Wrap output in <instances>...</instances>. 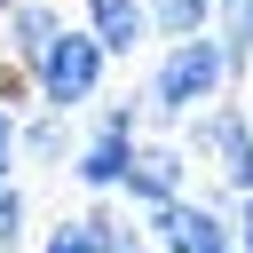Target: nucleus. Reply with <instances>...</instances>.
Listing matches in <instances>:
<instances>
[{
	"label": "nucleus",
	"instance_id": "nucleus-13",
	"mask_svg": "<svg viewBox=\"0 0 253 253\" xmlns=\"http://www.w3.org/2000/svg\"><path fill=\"white\" fill-rule=\"evenodd\" d=\"M40 253H103V245H95V229H87L79 213H71V221L55 213V221H47V237H40Z\"/></svg>",
	"mask_w": 253,
	"mask_h": 253
},
{
	"label": "nucleus",
	"instance_id": "nucleus-1",
	"mask_svg": "<svg viewBox=\"0 0 253 253\" xmlns=\"http://www.w3.org/2000/svg\"><path fill=\"white\" fill-rule=\"evenodd\" d=\"M229 55H221V40L206 32V40H166L158 47V63H150V79H142V126H182V119H198V111H213L221 95H229Z\"/></svg>",
	"mask_w": 253,
	"mask_h": 253
},
{
	"label": "nucleus",
	"instance_id": "nucleus-6",
	"mask_svg": "<svg viewBox=\"0 0 253 253\" xmlns=\"http://www.w3.org/2000/svg\"><path fill=\"white\" fill-rule=\"evenodd\" d=\"M119 198H126V206H142V213H158V206L190 198V158H182V142H174V134H142V142H134V158H126Z\"/></svg>",
	"mask_w": 253,
	"mask_h": 253
},
{
	"label": "nucleus",
	"instance_id": "nucleus-15",
	"mask_svg": "<svg viewBox=\"0 0 253 253\" xmlns=\"http://www.w3.org/2000/svg\"><path fill=\"white\" fill-rule=\"evenodd\" d=\"M95 245H103V253H158V245H150V237H142V229H126V221H119V229H111V237H95Z\"/></svg>",
	"mask_w": 253,
	"mask_h": 253
},
{
	"label": "nucleus",
	"instance_id": "nucleus-11",
	"mask_svg": "<svg viewBox=\"0 0 253 253\" xmlns=\"http://www.w3.org/2000/svg\"><path fill=\"white\" fill-rule=\"evenodd\" d=\"M213 40L229 55V71L253 63V0H213Z\"/></svg>",
	"mask_w": 253,
	"mask_h": 253
},
{
	"label": "nucleus",
	"instance_id": "nucleus-3",
	"mask_svg": "<svg viewBox=\"0 0 253 253\" xmlns=\"http://www.w3.org/2000/svg\"><path fill=\"white\" fill-rule=\"evenodd\" d=\"M134 142H142V95H103V103H95V119L79 126V150H71V174H79V190H103V198H119Z\"/></svg>",
	"mask_w": 253,
	"mask_h": 253
},
{
	"label": "nucleus",
	"instance_id": "nucleus-9",
	"mask_svg": "<svg viewBox=\"0 0 253 253\" xmlns=\"http://www.w3.org/2000/svg\"><path fill=\"white\" fill-rule=\"evenodd\" d=\"M71 150H79V126H71L63 111L32 103V111H24V158H32V166H71Z\"/></svg>",
	"mask_w": 253,
	"mask_h": 253
},
{
	"label": "nucleus",
	"instance_id": "nucleus-4",
	"mask_svg": "<svg viewBox=\"0 0 253 253\" xmlns=\"http://www.w3.org/2000/svg\"><path fill=\"white\" fill-rule=\"evenodd\" d=\"M190 126V142H182V158H206L213 166V206H237V198H253V119L237 111V103H213V111H198V119H182Z\"/></svg>",
	"mask_w": 253,
	"mask_h": 253
},
{
	"label": "nucleus",
	"instance_id": "nucleus-2",
	"mask_svg": "<svg viewBox=\"0 0 253 253\" xmlns=\"http://www.w3.org/2000/svg\"><path fill=\"white\" fill-rule=\"evenodd\" d=\"M24 79H32V103H47V111H87V103H103V87H111V55L87 40V24H63L47 47H40V63H24Z\"/></svg>",
	"mask_w": 253,
	"mask_h": 253
},
{
	"label": "nucleus",
	"instance_id": "nucleus-16",
	"mask_svg": "<svg viewBox=\"0 0 253 253\" xmlns=\"http://www.w3.org/2000/svg\"><path fill=\"white\" fill-rule=\"evenodd\" d=\"M229 237H237V253H253V198L229 206Z\"/></svg>",
	"mask_w": 253,
	"mask_h": 253
},
{
	"label": "nucleus",
	"instance_id": "nucleus-17",
	"mask_svg": "<svg viewBox=\"0 0 253 253\" xmlns=\"http://www.w3.org/2000/svg\"><path fill=\"white\" fill-rule=\"evenodd\" d=\"M8 8H16V0H0V24H8Z\"/></svg>",
	"mask_w": 253,
	"mask_h": 253
},
{
	"label": "nucleus",
	"instance_id": "nucleus-10",
	"mask_svg": "<svg viewBox=\"0 0 253 253\" xmlns=\"http://www.w3.org/2000/svg\"><path fill=\"white\" fill-rule=\"evenodd\" d=\"M213 0H150V40H206Z\"/></svg>",
	"mask_w": 253,
	"mask_h": 253
},
{
	"label": "nucleus",
	"instance_id": "nucleus-12",
	"mask_svg": "<svg viewBox=\"0 0 253 253\" xmlns=\"http://www.w3.org/2000/svg\"><path fill=\"white\" fill-rule=\"evenodd\" d=\"M24 221H32V198H24L16 182H0V253L24 245Z\"/></svg>",
	"mask_w": 253,
	"mask_h": 253
},
{
	"label": "nucleus",
	"instance_id": "nucleus-7",
	"mask_svg": "<svg viewBox=\"0 0 253 253\" xmlns=\"http://www.w3.org/2000/svg\"><path fill=\"white\" fill-rule=\"evenodd\" d=\"M87 16V40L111 55V63H134L142 55V40H150V0H79Z\"/></svg>",
	"mask_w": 253,
	"mask_h": 253
},
{
	"label": "nucleus",
	"instance_id": "nucleus-8",
	"mask_svg": "<svg viewBox=\"0 0 253 253\" xmlns=\"http://www.w3.org/2000/svg\"><path fill=\"white\" fill-rule=\"evenodd\" d=\"M63 32V8L55 0H16L8 8V24H0V47H8V63L24 71V63H40V47Z\"/></svg>",
	"mask_w": 253,
	"mask_h": 253
},
{
	"label": "nucleus",
	"instance_id": "nucleus-5",
	"mask_svg": "<svg viewBox=\"0 0 253 253\" xmlns=\"http://www.w3.org/2000/svg\"><path fill=\"white\" fill-rule=\"evenodd\" d=\"M142 237H150L158 253H237L229 206H213V198H174V206H158V213L142 221Z\"/></svg>",
	"mask_w": 253,
	"mask_h": 253
},
{
	"label": "nucleus",
	"instance_id": "nucleus-14",
	"mask_svg": "<svg viewBox=\"0 0 253 253\" xmlns=\"http://www.w3.org/2000/svg\"><path fill=\"white\" fill-rule=\"evenodd\" d=\"M16 158H24V111L0 103V182H16Z\"/></svg>",
	"mask_w": 253,
	"mask_h": 253
}]
</instances>
